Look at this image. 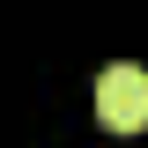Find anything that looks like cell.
Segmentation results:
<instances>
[{"label": "cell", "mask_w": 148, "mask_h": 148, "mask_svg": "<svg viewBox=\"0 0 148 148\" xmlns=\"http://www.w3.org/2000/svg\"><path fill=\"white\" fill-rule=\"evenodd\" d=\"M96 119H104L111 133H141L148 126V67L111 59V67L96 74Z\"/></svg>", "instance_id": "1"}]
</instances>
